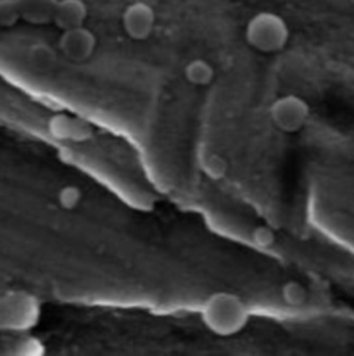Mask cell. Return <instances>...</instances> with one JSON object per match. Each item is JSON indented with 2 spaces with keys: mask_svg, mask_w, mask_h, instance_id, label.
<instances>
[{
  "mask_svg": "<svg viewBox=\"0 0 354 356\" xmlns=\"http://www.w3.org/2000/svg\"><path fill=\"white\" fill-rule=\"evenodd\" d=\"M245 36L248 43L264 53L281 50L289 39L287 21L277 13L260 11L246 24Z\"/></svg>",
  "mask_w": 354,
  "mask_h": 356,
  "instance_id": "1",
  "label": "cell"
},
{
  "mask_svg": "<svg viewBox=\"0 0 354 356\" xmlns=\"http://www.w3.org/2000/svg\"><path fill=\"white\" fill-rule=\"evenodd\" d=\"M310 115L307 103L298 96H285L278 99L271 107L274 124L285 132H296L306 125Z\"/></svg>",
  "mask_w": 354,
  "mask_h": 356,
  "instance_id": "2",
  "label": "cell"
},
{
  "mask_svg": "<svg viewBox=\"0 0 354 356\" xmlns=\"http://www.w3.org/2000/svg\"><path fill=\"white\" fill-rule=\"evenodd\" d=\"M157 22V15L154 8L146 1L130 3L122 14V26L129 38L135 40L147 39Z\"/></svg>",
  "mask_w": 354,
  "mask_h": 356,
  "instance_id": "3",
  "label": "cell"
},
{
  "mask_svg": "<svg viewBox=\"0 0 354 356\" xmlns=\"http://www.w3.org/2000/svg\"><path fill=\"white\" fill-rule=\"evenodd\" d=\"M58 44L61 53L67 58L72 61H85L93 54L97 39L96 35L83 25L79 28L62 31Z\"/></svg>",
  "mask_w": 354,
  "mask_h": 356,
  "instance_id": "4",
  "label": "cell"
},
{
  "mask_svg": "<svg viewBox=\"0 0 354 356\" xmlns=\"http://www.w3.org/2000/svg\"><path fill=\"white\" fill-rule=\"evenodd\" d=\"M89 15L85 0H58L53 15V24L61 31L83 26Z\"/></svg>",
  "mask_w": 354,
  "mask_h": 356,
  "instance_id": "5",
  "label": "cell"
},
{
  "mask_svg": "<svg viewBox=\"0 0 354 356\" xmlns=\"http://www.w3.org/2000/svg\"><path fill=\"white\" fill-rule=\"evenodd\" d=\"M24 21L33 25L53 22L58 0H15Z\"/></svg>",
  "mask_w": 354,
  "mask_h": 356,
  "instance_id": "6",
  "label": "cell"
},
{
  "mask_svg": "<svg viewBox=\"0 0 354 356\" xmlns=\"http://www.w3.org/2000/svg\"><path fill=\"white\" fill-rule=\"evenodd\" d=\"M29 60L31 64L40 71L51 70L56 64V53L46 43H37L31 49Z\"/></svg>",
  "mask_w": 354,
  "mask_h": 356,
  "instance_id": "7",
  "label": "cell"
},
{
  "mask_svg": "<svg viewBox=\"0 0 354 356\" xmlns=\"http://www.w3.org/2000/svg\"><path fill=\"white\" fill-rule=\"evenodd\" d=\"M187 79L191 81L195 85H205L212 81L213 70L212 65H209L203 60H194L191 61L185 68Z\"/></svg>",
  "mask_w": 354,
  "mask_h": 356,
  "instance_id": "8",
  "label": "cell"
},
{
  "mask_svg": "<svg viewBox=\"0 0 354 356\" xmlns=\"http://www.w3.org/2000/svg\"><path fill=\"white\" fill-rule=\"evenodd\" d=\"M22 19L15 0H0V24L6 28L15 25Z\"/></svg>",
  "mask_w": 354,
  "mask_h": 356,
  "instance_id": "9",
  "label": "cell"
}]
</instances>
